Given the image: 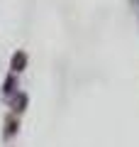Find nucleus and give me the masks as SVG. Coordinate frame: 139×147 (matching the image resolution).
<instances>
[{"instance_id": "nucleus-1", "label": "nucleus", "mask_w": 139, "mask_h": 147, "mask_svg": "<svg viewBox=\"0 0 139 147\" xmlns=\"http://www.w3.org/2000/svg\"><path fill=\"white\" fill-rule=\"evenodd\" d=\"M25 64H27V54H25V52H17L15 57H12V71L20 74L22 69H25Z\"/></svg>"}, {"instance_id": "nucleus-2", "label": "nucleus", "mask_w": 139, "mask_h": 147, "mask_svg": "<svg viewBox=\"0 0 139 147\" xmlns=\"http://www.w3.org/2000/svg\"><path fill=\"white\" fill-rule=\"evenodd\" d=\"M3 93H5V98H12V96L17 93V79H15V76H7V81H5V88H3Z\"/></svg>"}, {"instance_id": "nucleus-4", "label": "nucleus", "mask_w": 139, "mask_h": 147, "mask_svg": "<svg viewBox=\"0 0 139 147\" xmlns=\"http://www.w3.org/2000/svg\"><path fill=\"white\" fill-rule=\"evenodd\" d=\"M15 132H17V120H7L5 123V140L15 137Z\"/></svg>"}, {"instance_id": "nucleus-3", "label": "nucleus", "mask_w": 139, "mask_h": 147, "mask_svg": "<svg viewBox=\"0 0 139 147\" xmlns=\"http://www.w3.org/2000/svg\"><path fill=\"white\" fill-rule=\"evenodd\" d=\"M10 100H12V108H15V113H22V110H25V105H27V96H25V93H15Z\"/></svg>"}]
</instances>
